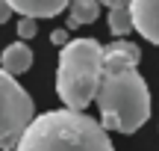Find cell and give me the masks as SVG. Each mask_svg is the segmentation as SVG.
Returning a JSON list of instances; mask_svg holds the SVG:
<instances>
[{"mask_svg":"<svg viewBox=\"0 0 159 151\" xmlns=\"http://www.w3.org/2000/svg\"><path fill=\"white\" fill-rule=\"evenodd\" d=\"M35 119V104L18 77L0 68V151H12L30 122Z\"/></svg>","mask_w":159,"mask_h":151,"instance_id":"cell-4","label":"cell"},{"mask_svg":"<svg viewBox=\"0 0 159 151\" xmlns=\"http://www.w3.org/2000/svg\"><path fill=\"white\" fill-rule=\"evenodd\" d=\"M12 9L18 12L21 18H56L59 12H65L71 6V0H9Z\"/></svg>","mask_w":159,"mask_h":151,"instance_id":"cell-8","label":"cell"},{"mask_svg":"<svg viewBox=\"0 0 159 151\" xmlns=\"http://www.w3.org/2000/svg\"><path fill=\"white\" fill-rule=\"evenodd\" d=\"M0 68L12 77H21L33 68V51H30L27 41H12L9 47H3V56H0Z\"/></svg>","mask_w":159,"mask_h":151,"instance_id":"cell-9","label":"cell"},{"mask_svg":"<svg viewBox=\"0 0 159 151\" xmlns=\"http://www.w3.org/2000/svg\"><path fill=\"white\" fill-rule=\"evenodd\" d=\"M12 15H15L12 3H9V0H0V24H6V21H9Z\"/></svg>","mask_w":159,"mask_h":151,"instance_id":"cell-13","label":"cell"},{"mask_svg":"<svg viewBox=\"0 0 159 151\" xmlns=\"http://www.w3.org/2000/svg\"><path fill=\"white\" fill-rule=\"evenodd\" d=\"M100 15V0H71L68 6V27H83V24H94Z\"/></svg>","mask_w":159,"mask_h":151,"instance_id":"cell-10","label":"cell"},{"mask_svg":"<svg viewBox=\"0 0 159 151\" xmlns=\"http://www.w3.org/2000/svg\"><path fill=\"white\" fill-rule=\"evenodd\" d=\"M94 104L100 110V124L106 130L136 134L150 119V89L136 68L103 74Z\"/></svg>","mask_w":159,"mask_h":151,"instance_id":"cell-3","label":"cell"},{"mask_svg":"<svg viewBox=\"0 0 159 151\" xmlns=\"http://www.w3.org/2000/svg\"><path fill=\"white\" fill-rule=\"evenodd\" d=\"M50 41H53V45H59V47H65V45H68V30H53V33H50Z\"/></svg>","mask_w":159,"mask_h":151,"instance_id":"cell-12","label":"cell"},{"mask_svg":"<svg viewBox=\"0 0 159 151\" xmlns=\"http://www.w3.org/2000/svg\"><path fill=\"white\" fill-rule=\"evenodd\" d=\"M142 59V51H139L133 41L118 39L112 45L103 47V74H118V71H130L139 65Z\"/></svg>","mask_w":159,"mask_h":151,"instance_id":"cell-5","label":"cell"},{"mask_svg":"<svg viewBox=\"0 0 159 151\" xmlns=\"http://www.w3.org/2000/svg\"><path fill=\"white\" fill-rule=\"evenodd\" d=\"M35 27H39V21H35V18H18V30H15V33H18V39H33V36H35Z\"/></svg>","mask_w":159,"mask_h":151,"instance_id":"cell-11","label":"cell"},{"mask_svg":"<svg viewBox=\"0 0 159 151\" xmlns=\"http://www.w3.org/2000/svg\"><path fill=\"white\" fill-rule=\"evenodd\" d=\"M133 27L150 45H159V0H133Z\"/></svg>","mask_w":159,"mask_h":151,"instance_id":"cell-6","label":"cell"},{"mask_svg":"<svg viewBox=\"0 0 159 151\" xmlns=\"http://www.w3.org/2000/svg\"><path fill=\"white\" fill-rule=\"evenodd\" d=\"M103 83V45L94 39H71L59 51L56 95L68 110L83 113Z\"/></svg>","mask_w":159,"mask_h":151,"instance_id":"cell-2","label":"cell"},{"mask_svg":"<svg viewBox=\"0 0 159 151\" xmlns=\"http://www.w3.org/2000/svg\"><path fill=\"white\" fill-rule=\"evenodd\" d=\"M12 151H115L109 130L77 110H50L30 122Z\"/></svg>","mask_w":159,"mask_h":151,"instance_id":"cell-1","label":"cell"},{"mask_svg":"<svg viewBox=\"0 0 159 151\" xmlns=\"http://www.w3.org/2000/svg\"><path fill=\"white\" fill-rule=\"evenodd\" d=\"M100 6L109 15V33L124 39L127 33H133V0H100Z\"/></svg>","mask_w":159,"mask_h":151,"instance_id":"cell-7","label":"cell"}]
</instances>
